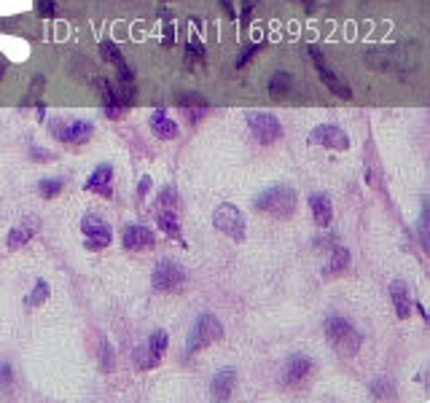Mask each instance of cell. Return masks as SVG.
Wrapping results in <instances>:
<instances>
[{"label":"cell","instance_id":"cell-1","mask_svg":"<svg viewBox=\"0 0 430 403\" xmlns=\"http://www.w3.org/2000/svg\"><path fill=\"white\" fill-rule=\"evenodd\" d=\"M296 202H299V196H296L294 188L280 183L267 188L264 194H258L253 208H256V213H264L269 218H291L296 210Z\"/></svg>","mask_w":430,"mask_h":403},{"label":"cell","instance_id":"cell-2","mask_svg":"<svg viewBox=\"0 0 430 403\" xmlns=\"http://www.w3.org/2000/svg\"><path fill=\"white\" fill-rule=\"evenodd\" d=\"M156 223L159 229L170 240L183 245V232H181V202H178V191L167 186L161 188L159 199H156Z\"/></svg>","mask_w":430,"mask_h":403},{"label":"cell","instance_id":"cell-3","mask_svg":"<svg viewBox=\"0 0 430 403\" xmlns=\"http://www.w3.org/2000/svg\"><path fill=\"white\" fill-rule=\"evenodd\" d=\"M326 336H328L331 347L342 355V358H353V355H358L360 344H363V339H360V333L355 331V326H353L350 320L336 318V315H331V318L326 320Z\"/></svg>","mask_w":430,"mask_h":403},{"label":"cell","instance_id":"cell-4","mask_svg":"<svg viewBox=\"0 0 430 403\" xmlns=\"http://www.w3.org/2000/svg\"><path fill=\"white\" fill-rule=\"evenodd\" d=\"M213 226L221 234H226L229 240H234V242H245L247 220H245V213L237 208V205H229V202L218 205L215 213H213Z\"/></svg>","mask_w":430,"mask_h":403},{"label":"cell","instance_id":"cell-5","mask_svg":"<svg viewBox=\"0 0 430 403\" xmlns=\"http://www.w3.org/2000/svg\"><path fill=\"white\" fill-rule=\"evenodd\" d=\"M221 339H223L221 320L215 318V315H202V318L194 323L188 339H186V350H188V353H199V350H205L210 344L221 342Z\"/></svg>","mask_w":430,"mask_h":403},{"label":"cell","instance_id":"cell-6","mask_svg":"<svg viewBox=\"0 0 430 403\" xmlns=\"http://www.w3.org/2000/svg\"><path fill=\"white\" fill-rule=\"evenodd\" d=\"M250 132L256 137L261 146H272L283 137V124L274 113H264V110H247L245 116Z\"/></svg>","mask_w":430,"mask_h":403},{"label":"cell","instance_id":"cell-7","mask_svg":"<svg viewBox=\"0 0 430 403\" xmlns=\"http://www.w3.org/2000/svg\"><path fill=\"white\" fill-rule=\"evenodd\" d=\"M188 280V272H186L178 261H170V258H161L156 269H154V288L159 294H172V291H181Z\"/></svg>","mask_w":430,"mask_h":403},{"label":"cell","instance_id":"cell-8","mask_svg":"<svg viewBox=\"0 0 430 403\" xmlns=\"http://www.w3.org/2000/svg\"><path fill=\"white\" fill-rule=\"evenodd\" d=\"M92 132H95V124L86 122V119H57V122H51V134L60 143H68V146H81L92 137Z\"/></svg>","mask_w":430,"mask_h":403},{"label":"cell","instance_id":"cell-9","mask_svg":"<svg viewBox=\"0 0 430 403\" xmlns=\"http://www.w3.org/2000/svg\"><path fill=\"white\" fill-rule=\"evenodd\" d=\"M81 234H84V245L89 250H105L108 245H111V226L105 223V220L95 215V213H89L84 215L81 220Z\"/></svg>","mask_w":430,"mask_h":403},{"label":"cell","instance_id":"cell-10","mask_svg":"<svg viewBox=\"0 0 430 403\" xmlns=\"http://www.w3.org/2000/svg\"><path fill=\"white\" fill-rule=\"evenodd\" d=\"M164 353H167V333H164V331H156V333H154V336L135 353L137 368L148 371V368L159 366Z\"/></svg>","mask_w":430,"mask_h":403},{"label":"cell","instance_id":"cell-11","mask_svg":"<svg viewBox=\"0 0 430 403\" xmlns=\"http://www.w3.org/2000/svg\"><path fill=\"white\" fill-rule=\"evenodd\" d=\"M309 143L333 148V151H347V148H350V137H347L344 129H339L336 124H320V127H315L312 134H309Z\"/></svg>","mask_w":430,"mask_h":403},{"label":"cell","instance_id":"cell-12","mask_svg":"<svg viewBox=\"0 0 430 403\" xmlns=\"http://www.w3.org/2000/svg\"><path fill=\"white\" fill-rule=\"evenodd\" d=\"M312 368H315V363L309 360L307 355H294V358H288V363L283 368V382L288 387H299V385H304L309 379Z\"/></svg>","mask_w":430,"mask_h":403},{"label":"cell","instance_id":"cell-13","mask_svg":"<svg viewBox=\"0 0 430 403\" xmlns=\"http://www.w3.org/2000/svg\"><path fill=\"white\" fill-rule=\"evenodd\" d=\"M309 54H312V60H315V65H318L320 78L326 81V86L331 89L333 95H336V97H344V100H350V97H353V92H350V86L342 84V81H339V78L333 75V70H331V68H328V65H326V60H323V54H320L318 49H312V51H309Z\"/></svg>","mask_w":430,"mask_h":403},{"label":"cell","instance_id":"cell-14","mask_svg":"<svg viewBox=\"0 0 430 403\" xmlns=\"http://www.w3.org/2000/svg\"><path fill=\"white\" fill-rule=\"evenodd\" d=\"M234 385H237V371H234V368H223V371H218V374L213 377V382H210V398H213V401H229Z\"/></svg>","mask_w":430,"mask_h":403},{"label":"cell","instance_id":"cell-15","mask_svg":"<svg viewBox=\"0 0 430 403\" xmlns=\"http://www.w3.org/2000/svg\"><path fill=\"white\" fill-rule=\"evenodd\" d=\"M100 54H102V57H105V60L111 62L113 68L119 70V78H122V84H124V86L132 84L135 73L129 70V65H127V60L122 57V51L116 49V43H113V41H102V43H100Z\"/></svg>","mask_w":430,"mask_h":403},{"label":"cell","instance_id":"cell-16","mask_svg":"<svg viewBox=\"0 0 430 403\" xmlns=\"http://www.w3.org/2000/svg\"><path fill=\"white\" fill-rule=\"evenodd\" d=\"M113 167L111 164H100L97 170L92 172V178L86 181V191H92V194H100V196H105V199H111L113 196Z\"/></svg>","mask_w":430,"mask_h":403},{"label":"cell","instance_id":"cell-17","mask_svg":"<svg viewBox=\"0 0 430 403\" xmlns=\"http://www.w3.org/2000/svg\"><path fill=\"white\" fill-rule=\"evenodd\" d=\"M122 242L127 250H148L154 247V232L148 226H127L122 234Z\"/></svg>","mask_w":430,"mask_h":403},{"label":"cell","instance_id":"cell-18","mask_svg":"<svg viewBox=\"0 0 430 403\" xmlns=\"http://www.w3.org/2000/svg\"><path fill=\"white\" fill-rule=\"evenodd\" d=\"M390 299H393V306H395V315L401 320H409L412 318V309H414V304H412V296H409V285H406L404 280H395L393 285H390Z\"/></svg>","mask_w":430,"mask_h":403},{"label":"cell","instance_id":"cell-19","mask_svg":"<svg viewBox=\"0 0 430 403\" xmlns=\"http://www.w3.org/2000/svg\"><path fill=\"white\" fill-rule=\"evenodd\" d=\"M328 250H331V258H328V264L323 267V277H336V274H342L344 269L350 267V250L339 242H333Z\"/></svg>","mask_w":430,"mask_h":403},{"label":"cell","instance_id":"cell-20","mask_svg":"<svg viewBox=\"0 0 430 403\" xmlns=\"http://www.w3.org/2000/svg\"><path fill=\"white\" fill-rule=\"evenodd\" d=\"M148 124H151L154 134L161 137V140H175V137H178V124L172 122L164 110H154L151 119H148Z\"/></svg>","mask_w":430,"mask_h":403},{"label":"cell","instance_id":"cell-21","mask_svg":"<svg viewBox=\"0 0 430 403\" xmlns=\"http://www.w3.org/2000/svg\"><path fill=\"white\" fill-rule=\"evenodd\" d=\"M309 210H312V218L318 226H328L333 220V208H331V199L326 194H312L309 196Z\"/></svg>","mask_w":430,"mask_h":403},{"label":"cell","instance_id":"cell-22","mask_svg":"<svg viewBox=\"0 0 430 403\" xmlns=\"http://www.w3.org/2000/svg\"><path fill=\"white\" fill-rule=\"evenodd\" d=\"M36 232H38V220L25 218L22 223H16L11 232H9V247H11V250H19L22 245H27L33 240V234Z\"/></svg>","mask_w":430,"mask_h":403},{"label":"cell","instance_id":"cell-23","mask_svg":"<svg viewBox=\"0 0 430 403\" xmlns=\"http://www.w3.org/2000/svg\"><path fill=\"white\" fill-rule=\"evenodd\" d=\"M202 60H205V46H202L199 36H194V30H191L188 46H186V68H188V70H194L197 65H202Z\"/></svg>","mask_w":430,"mask_h":403},{"label":"cell","instance_id":"cell-24","mask_svg":"<svg viewBox=\"0 0 430 403\" xmlns=\"http://www.w3.org/2000/svg\"><path fill=\"white\" fill-rule=\"evenodd\" d=\"M291 89H294V78H291V73L277 70V73L269 78V95L272 97H285Z\"/></svg>","mask_w":430,"mask_h":403},{"label":"cell","instance_id":"cell-25","mask_svg":"<svg viewBox=\"0 0 430 403\" xmlns=\"http://www.w3.org/2000/svg\"><path fill=\"white\" fill-rule=\"evenodd\" d=\"M178 108L188 110V116H194V113H202V110H208V100L197 95V92H183L181 97H178Z\"/></svg>","mask_w":430,"mask_h":403},{"label":"cell","instance_id":"cell-26","mask_svg":"<svg viewBox=\"0 0 430 403\" xmlns=\"http://www.w3.org/2000/svg\"><path fill=\"white\" fill-rule=\"evenodd\" d=\"M49 296H51L49 282H46V280H38V282H36V288H33V294H30V296L25 299V304L30 306V309H36V306H41L43 301H49Z\"/></svg>","mask_w":430,"mask_h":403},{"label":"cell","instance_id":"cell-27","mask_svg":"<svg viewBox=\"0 0 430 403\" xmlns=\"http://www.w3.org/2000/svg\"><path fill=\"white\" fill-rule=\"evenodd\" d=\"M62 188H65V181H62V178H43V181L38 183V191H41L43 199H54Z\"/></svg>","mask_w":430,"mask_h":403},{"label":"cell","instance_id":"cell-28","mask_svg":"<svg viewBox=\"0 0 430 403\" xmlns=\"http://www.w3.org/2000/svg\"><path fill=\"white\" fill-rule=\"evenodd\" d=\"M371 392H374V398H393V382H387V379H377L374 385H371Z\"/></svg>","mask_w":430,"mask_h":403},{"label":"cell","instance_id":"cell-29","mask_svg":"<svg viewBox=\"0 0 430 403\" xmlns=\"http://www.w3.org/2000/svg\"><path fill=\"white\" fill-rule=\"evenodd\" d=\"M100 366L102 371H113V347L108 342L100 344Z\"/></svg>","mask_w":430,"mask_h":403},{"label":"cell","instance_id":"cell-30","mask_svg":"<svg viewBox=\"0 0 430 403\" xmlns=\"http://www.w3.org/2000/svg\"><path fill=\"white\" fill-rule=\"evenodd\" d=\"M258 54V43H250V46H247L245 51H242V57H240V60H237V65H234V68H237V70H242V68H245L247 62L253 60V57H256Z\"/></svg>","mask_w":430,"mask_h":403},{"label":"cell","instance_id":"cell-31","mask_svg":"<svg viewBox=\"0 0 430 403\" xmlns=\"http://www.w3.org/2000/svg\"><path fill=\"white\" fill-rule=\"evenodd\" d=\"M11 379H14L11 366H9V363H3V366H0V387H9V385H11Z\"/></svg>","mask_w":430,"mask_h":403},{"label":"cell","instance_id":"cell-32","mask_svg":"<svg viewBox=\"0 0 430 403\" xmlns=\"http://www.w3.org/2000/svg\"><path fill=\"white\" fill-rule=\"evenodd\" d=\"M148 188H151V175H143V178H140V183H137V196H140V199H146Z\"/></svg>","mask_w":430,"mask_h":403},{"label":"cell","instance_id":"cell-33","mask_svg":"<svg viewBox=\"0 0 430 403\" xmlns=\"http://www.w3.org/2000/svg\"><path fill=\"white\" fill-rule=\"evenodd\" d=\"M253 9H256V0H242V22H247V19H250Z\"/></svg>","mask_w":430,"mask_h":403},{"label":"cell","instance_id":"cell-34","mask_svg":"<svg viewBox=\"0 0 430 403\" xmlns=\"http://www.w3.org/2000/svg\"><path fill=\"white\" fill-rule=\"evenodd\" d=\"M41 14L43 16H54V3L51 0H41Z\"/></svg>","mask_w":430,"mask_h":403},{"label":"cell","instance_id":"cell-35","mask_svg":"<svg viewBox=\"0 0 430 403\" xmlns=\"http://www.w3.org/2000/svg\"><path fill=\"white\" fill-rule=\"evenodd\" d=\"M172 41H175V30H172V25H167V30H164V46H170Z\"/></svg>","mask_w":430,"mask_h":403},{"label":"cell","instance_id":"cell-36","mask_svg":"<svg viewBox=\"0 0 430 403\" xmlns=\"http://www.w3.org/2000/svg\"><path fill=\"white\" fill-rule=\"evenodd\" d=\"M221 3H223V11L229 14V16H232V19H237V11H234L232 0H221Z\"/></svg>","mask_w":430,"mask_h":403},{"label":"cell","instance_id":"cell-37","mask_svg":"<svg viewBox=\"0 0 430 403\" xmlns=\"http://www.w3.org/2000/svg\"><path fill=\"white\" fill-rule=\"evenodd\" d=\"M304 3H307V9H309V11H315V9H318V6H320V0H304Z\"/></svg>","mask_w":430,"mask_h":403},{"label":"cell","instance_id":"cell-38","mask_svg":"<svg viewBox=\"0 0 430 403\" xmlns=\"http://www.w3.org/2000/svg\"><path fill=\"white\" fill-rule=\"evenodd\" d=\"M3 68H6V65H3V62H0V75H3Z\"/></svg>","mask_w":430,"mask_h":403},{"label":"cell","instance_id":"cell-39","mask_svg":"<svg viewBox=\"0 0 430 403\" xmlns=\"http://www.w3.org/2000/svg\"><path fill=\"white\" fill-rule=\"evenodd\" d=\"M161 3H167V0H161Z\"/></svg>","mask_w":430,"mask_h":403}]
</instances>
